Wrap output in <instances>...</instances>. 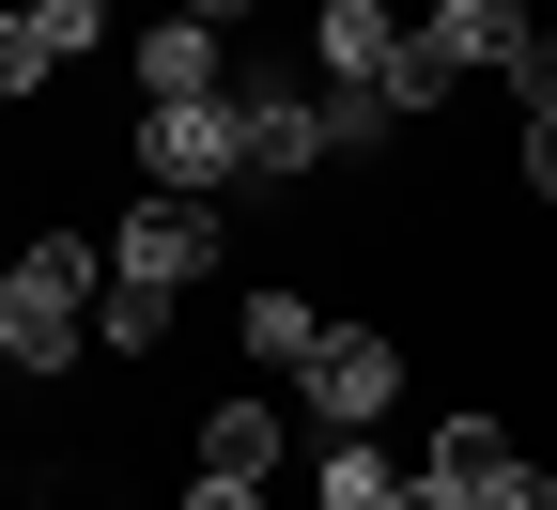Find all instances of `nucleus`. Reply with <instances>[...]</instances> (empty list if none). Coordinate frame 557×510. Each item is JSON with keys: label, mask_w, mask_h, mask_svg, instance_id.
I'll use <instances>...</instances> for the list:
<instances>
[{"label": "nucleus", "mask_w": 557, "mask_h": 510, "mask_svg": "<svg viewBox=\"0 0 557 510\" xmlns=\"http://www.w3.org/2000/svg\"><path fill=\"white\" fill-rule=\"evenodd\" d=\"M78 310H94V233H32V248H0V372L62 387V372H78Z\"/></svg>", "instance_id": "nucleus-1"}, {"label": "nucleus", "mask_w": 557, "mask_h": 510, "mask_svg": "<svg viewBox=\"0 0 557 510\" xmlns=\"http://www.w3.org/2000/svg\"><path fill=\"white\" fill-rule=\"evenodd\" d=\"M139 186H156V201H218V186H248V124H233V94L139 109Z\"/></svg>", "instance_id": "nucleus-2"}, {"label": "nucleus", "mask_w": 557, "mask_h": 510, "mask_svg": "<svg viewBox=\"0 0 557 510\" xmlns=\"http://www.w3.org/2000/svg\"><path fill=\"white\" fill-rule=\"evenodd\" d=\"M295 387H310L325 433H387V402H403V340H387V325H325V340L295 356Z\"/></svg>", "instance_id": "nucleus-3"}, {"label": "nucleus", "mask_w": 557, "mask_h": 510, "mask_svg": "<svg viewBox=\"0 0 557 510\" xmlns=\"http://www.w3.org/2000/svg\"><path fill=\"white\" fill-rule=\"evenodd\" d=\"M109 278H139V295L218 278V201H156V186H139V201H124V233H109Z\"/></svg>", "instance_id": "nucleus-4"}, {"label": "nucleus", "mask_w": 557, "mask_h": 510, "mask_svg": "<svg viewBox=\"0 0 557 510\" xmlns=\"http://www.w3.org/2000/svg\"><path fill=\"white\" fill-rule=\"evenodd\" d=\"M403 47L434 62L449 94H465V78H511L542 32H527V0H418V16H403Z\"/></svg>", "instance_id": "nucleus-5"}, {"label": "nucleus", "mask_w": 557, "mask_h": 510, "mask_svg": "<svg viewBox=\"0 0 557 510\" xmlns=\"http://www.w3.org/2000/svg\"><path fill=\"white\" fill-rule=\"evenodd\" d=\"M233 124H248V186L325 171V78H248V94H233Z\"/></svg>", "instance_id": "nucleus-6"}, {"label": "nucleus", "mask_w": 557, "mask_h": 510, "mask_svg": "<svg viewBox=\"0 0 557 510\" xmlns=\"http://www.w3.org/2000/svg\"><path fill=\"white\" fill-rule=\"evenodd\" d=\"M387 62H403V16H387V0H325V16H310V78L325 94H387Z\"/></svg>", "instance_id": "nucleus-7"}, {"label": "nucleus", "mask_w": 557, "mask_h": 510, "mask_svg": "<svg viewBox=\"0 0 557 510\" xmlns=\"http://www.w3.org/2000/svg\"><path fill=\"white\" fill-rule=\"evenodd\" d=\"M218 62H233L218 16H156V32H139V109H171V94H233Z\"/></svg>", "instance_id": "nucleus-8"}, {"label": "nucleus", "mask_w": 557, "mask_h": 510, "mask_svg": "<svg viewBox=\"0 0 557 510\" xmlns=\"http://www.w3.org/2000/svg\"><path fill=\"white\" fill-rule=\"evenodd\" d=\"M201 480H278V402L263 387H218V402H201Z\"/></svg>", "instance_id": "nucleus-9"}, {"label": "nucleus", "mask_w": 557, "mask_h": 510, "mask_svg": "<svg viewBox=\"0 0 557 510\" xmlns=\"http://www.w3.org/2000/svg\"><path fill=\"white\" fill-rule=\"evenodd\" d=\"M496 464H511V433L465 402V418H434V433H418V464H403V480H434V495H480Z\"/></svg>", "instance_id": "nucleus-10"}, {"label": "nucleus", "mask_w": 557, "mask_h": 510, "mask_svg": "<svg viewBox=\"0 0 557 510\" xmlns=\"http://www.w3.org/2000/svg\"><path fill=\"white\" fill-rule=\"evenodd\" d=\"M310 495H325V510H403V464H387V433H325Z\"/></svg>", "instance_id": "nucleus-11"}, {"label": "nucleus", "mask_w": 557, "mask_h": 510, "mask_svg": "<svg viewBox=\"0 0 557 510\" xmlns=\"http://www.w3.org/2000/svg\"><path fill=\"white\" fill-rule=\"evenodd\" d=\"M233 340H248V372H295V356L325 340V310H310V295H248V325H233Z\"/></svg>", "instance_id": "nucleus-12"}, {"label": "nucleus", "mask_w": 557, "mask_h": 510, "mask_svg": "<svg viewBox=\"0 0 557 510\" xmlns=\"http://www.w3.org/2000/svg\"><path fill=\"white\" fill-rule=\"evenodd\" d=\"M511 94H527V186L557 201V32H542V47L511 62Z\"/></svg>", "instance_id": "nucleus-13"}, {"label": "nucleus", "mask_w": 557, "mask_h": 510, "mask_svg": "<svg viewBox=\"0 0 557 510\" xmlns=\"http://www.w3.org/2000/svg\"><path fill=\"white\" fill-rule=\"evenodd\" d=\"M47 78H62V62H47V32H32V16H0V109H32Z\"/></svg>", "instance_id": "nucleus-14"}, {"label": "nucleus", "mask_w": 557, "mask_h": 510, "mask_svg": "<svg viewBox=\"0 0 557 510\" xmlns=\"http://www.w3.org/2000/svg\"><path fill=\"white\" fill-rule=\"evenodd\" d=\"M171 340V295H139V278H109V356H156Z\"/></svg>", "instance_id": "nucleus-15"}, {"label": "nucleus", "mask_w": 557, "mask_h": 510, "mask_svg": "<svg viewBox=\"0 0 557 510\" xmlns=\"http://www.w3.org/2000/svg\"><path fill=\"white\" fill-rule=\"evenodd\" d=\"M16 16H32V32H47V62H78V47H94V32H109V0H16Z\"/></svg>", "instance_id": "nucleus-16"}, {"label": "nucleus", "mask_w": 557, "mask_h": 510, "mask_svg": "<svg viewBox=\"0 0 557 510\" xmlns=\"http://www.w3.org/2000/svg\"><path fill=\"white\" fill-rule=\"evenodd\" d=\"M465 510H557V480H542V464H527V449H511V464H496V480H480V495H465Z\"/></svg>", "instance_id": "nucleus-17"}, {"label": "nucleus", "mask_w": 557, "mask_h": 510, "mask_svg": "<svg viewBox=\"0 0 557 510\" xmlns=\"http://www.w3.org/2000/svg\"><path fill=\"white\" fill-rule=\"evenodd\" d=\"M186 510H263V495L248 480H186Z\"/></svg>", "instance_id": "nucleus-18"}, {"label": "nucleus", "mask_w": 557, "mask_h": 510, "mask_svg": "<svg viewBox=\"0 0 557 510\" xmlns=\"http://www.w3.org/2000/svg\"><path fill=\"white\" fill-rule=\"evenodd\" d=\"M186 16H218V32H233V16H263V0H186Z\"/></svg>", "instance_id": "nucleus-19"}, {"label": "nucleus", "mask_w": 557, "mask_h": 510, "mask_svg": "<svg viewBox=\"0 0 557 510\" xmlns=\"http://www.w3.org/2000/svg\"><path fill=\"white\" fill-rule=\"evenodd\" d=\"M403 510H465V495H434V480H403Z\"/></svg>", "instance_id": "nucleus-20"}]
</instances>
